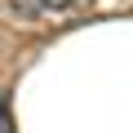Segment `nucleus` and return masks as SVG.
<instances>
[{
  "instance_id": "f257e3e1",
  "label": "nucleus",
  "mask_w": 133,
  "mask_h": 133,
  "mask_svg": "<svg viewBox=\"0 0 133 133\" xmlns=\"http://www.w3.org/2000/svg\"><path fill=\"white\" fill-rule=\"evenodd\" d=\"M84 5L89 0H14V9L22 18H62V14H76Z\"/></svg>"
},
{
  "instance_id": "f03ea898",
  "label": "nucleus",
  "mask_w": 133,
  "mask_h": 133,
  "mask_svg": "<svg viewBox=\"0 0 133 133\" xmlns=\"http://www.w3.org/2000/svg\"><path fill=\"white\" fill-rule=\"evenodd\" d=\"M0 133H14V129H9V115H5V107H0Z\"/></svg>"
}]
</instances>
